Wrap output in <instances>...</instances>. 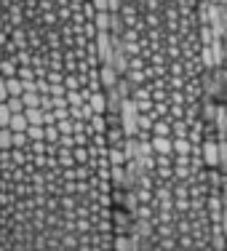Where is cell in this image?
<instances>
[{"label": "cell", "instance_id": "1", "mask_svg": "<svg viewBox=\"0 0 227 251\" xmlns=\"http://www.w3.org/2000/svg\"><path fill=\"white\" fill-rule=\"evenodd\" d=\"M104 88L0 101V251H121Z\"/></svg>", "mask_w": 227, "mask_h": 251}, {"label": "cell", "instance_id": "2", "mask_svg": "<svg viewBox=\"0 0 227 251\" xmlns=\"http://www.w3.org/2000/svg\"><path fill=\"white\" fill-rule=\"evenodd\" d=\"M214 166L187 176L139 171L147 251H222V179Z\"/></svg>", "mask_w": 227, "mask_h": 251}]
</instances>
